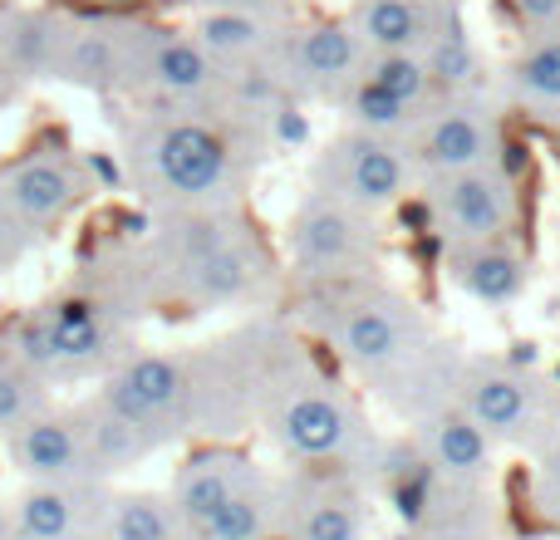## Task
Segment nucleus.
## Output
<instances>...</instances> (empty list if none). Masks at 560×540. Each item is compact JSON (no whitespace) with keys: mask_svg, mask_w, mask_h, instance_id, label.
<instances>
[{"mask_svg":"<svg viewBox=\"0 0 560 540\" xmlns=\"http://www.w3.org/2000/svg\"><path fill=\"white\" fill-rule=\"evenodd\" d=\"M359 45L369 55H423L443 30L457 25V5L433 0H354L349 10Z\"/></svg>","mask_w":560,"mask_h":540,"instance_id":"nucleus-18","label":"nucleus"},{"mask_svg":"<svg viewBox=\"0 0 560 540\" xmlns=\"http://www.w3.org/2000/svg\"><path fill=\"white\" fill-rule=\"evenodd\" d=\"M364 74L374 79L378 89H388L394 98H404L408 108H418V114H423V108L438 98L423 55H369L364 59Z\"/></svg>","mask_w":560,"mask_h":540,"instance_id":"nucleus-31","label":"nucleus"},{"mask_svg":"<svg viewBox=\"0 0 560 540\" xmlns=\"http://www.w3.org/2000/svg\"><path fill=\"white\" fill-rule=\"evenodd\" d=\"M39 408H49L45 374H39L35 364H25L15 349H5V354H0V437L25 423L30 413H39Z\"/></svg>","mask_w":560,"mask_h":540,"instance_id":"nucleus-29","label":"nucleus"},{"mask_svg":"<svg viewBox=\"0 0 560 540\" xmlns=\"http://www.w3.org/2000/svg\"><path fill=\"white\" fill-rule=\"evenodd\" d=\"M98 398L128 423L148 427L163 447L197 433V364L183 354H128L118 368H108Z\"/></svg>","mask_w":560,"mask_h":540,"instance_id":"nucleus-10","label":"nucleus"},{"mask_svg":"<svg viewBox=\"0 0 560 540\" xmlns=\"http://www.w3.org/2000/svg\"><path fill=\"white\" fill-rule=\"evenodd\" d=\"M59 69H65L69 79L98 84V79L114 74V39L108 35H74L69 45H59Z\"/></svg>","mask_w":560,"mask_h":540,"instance_id":"nucleus-32","label":"nucleus"},{"mask_svg":"<svg viewBox=\"0 0 560 540\" xmlns=\"http://www.w3.org/2000/svg\"><path fill=\"white\" fill-rule=\"evenodd\" d=\"M108 540H187L167 492H114L108 502Z\"/></svg>","mask_w":560,"mask_h":540,"instance_id":"nucleus-25","label":"nucleus"},{"mask_svg":"<svg viewBox=\"0 0 560 540\" xmlns=\"http://www.w3.org/2000/svg\"><path fill=\"white\" fill-rule=\"evenodd\" d=\"M433 5H457V0H433Z\"/></svg>","mask_w":560,"mask_h":540,"instance_id":"nucleus-35","label":"nucleus"},{"mask_svg":"<svg viewBox=\"0 0 560 540\" xmlns=\"http://www.w3.org/2000/svg\"><path fill=\"white\" fill-rule=\"evenodd\" d=\"M404 433L413 437V447L447 486H463V492H492L497 486V443L453 403V394L404 418Z\"/></svg>","mask_w":560,"mask_h":540,"instance_id":"nucleus-12","label":"nucleus"},{"mask_svg":"<svg viewBox=\"0 0 560 540\" xmlns=\"http://www.w3.org/2000/svg\"><path fill=\"white\" fill-rule=\"evenodd\" d=\"M280 521V472H266L256 462V472L226 496V506L197 531V540H276Z\"/></svg>","mask_w":560,"mask_h":540,"instance_id":"nucleus-22","label":"nucleus"},{"mask_svg":"<svg viewBox=\"0 0 560 540\" xmlns=\"http://www.w3.org/2000/svg\"><path fill=\"white\" fill-rule=\"evenodd\" d=\"M398 540H497V526L447 521V526H428V531H404Z\"/></svg>","mask_w":560,"mask_h":540,"instance_id":"nucleus-33","label":"nucleus"},{"mask_svg":"<svg viewBox=\"0 0 560 540\" xmlns=\"http://www.w3.org/2000/svg\"><path fill=\"white\" fill-rule=\"evenodd\" d=\"M0 443H5L10 467L20 477H30V482H98L89 472L74 408H55V403L39 408L20 427H10Z\"/></svg>","mask_w":560,"mask_h":540,"instance_id":"nucleus-15","label":"nucleus"},{"mask_svg":"<svg viewBox=\"0 0 560 540\" xmlns=\"http://www.w3.org/2000/svg\"><path fill=\"white\" fill-rule=\"evenodd\" d=\"M108 482H30L5 512L10 540H108Z\"/></svg>","mask_w":560,"mask_h":540,"instance_id":"nucleus-13","label":"nucleus"},{"mask_svg":"<svg viewBox=\"0 0 560 540\" xmlns=\"http://www.w3.org/2000/svg\"><path fill=\"white\" fill-rule=\"evenodd\" d=\"M423 64H428V79H433L438 98L477 94V89H482V59H477V45L463 30V20H457L453 30H443V35L423 49Z\"/></svg>","mask_w":560,"mask_h":540,"instance_id":"nucleus-26","label":"nucleus"},{"mask_svg":"<svg viewBox=\"0 0 560 540\" xmlns=\"http://www.w3.org/2000/svg\"><path fill=\"white\" fill-rule=\"evenodd\" d=\"M512 98L526 114L560 118V30H541V39L516 55L512 64Z\"/></svg>","mask_w":560,"mask_h":540,"instance_id":"nucleus-23","label":"nucleus"},{"mask_svg":"<svg viewBox=\"0 0 560 540\" xmlns=\"http://www.w3.org/2000/svg\"><path fill=\"white\" fill-rule=\"evenodd\" d=\"M74 418H79V437H84L89 472H94L98 482H114V477L133 472V467H143L148 457L163 447L153 433H148V427L128 423V418L114 413V408H108L98 394L89 398V403H79Z\"/></svg>","mask_w":560,"mask_h":540,"instance_id":"nucleus-20","label":"nucleus"},{"mask_svg":"<svg viewBox=\"0 0 560 540\" xmlns=\"http://www.w3.org/2000/svg\"><path fill=\"white\" fill-rule=\"evenodd\" d=\"M285 251L290 270L305 285H345V280L374 275L384 236H378V216L310 192L285 222Z\"/></svg>","mask_w":560,"mask_h":540,"instance_id":"nucleus-6","label":"nucleus"},{"mask_svg":"<svg viewBox=\"0 0 560 540\" xmlns=\"http://www.w3.org/2000/svg\"><path fill=\"white\" fill-rule=\"evenodd\" d=\"M0 197H5L10 216L25 226V236H39L49 226H59L84 197V183H79L74 163L55 153H25L20 163L5 167L0 177Z\"/></svg>","mask_w":560,"mask_h":540,"instance_id":"nucleus-16","label":"nucleus"},{"mask_svg":"<svg viewBox=\"0 0 560 540\" xmlns=\"http://www.w3.org/2000/svg\"><path fill=\"white\" fill-rule=\"evenodd\" d=\"M197 45L212 59H246L271 45V35H266V25L256 15H246V10H212V15L202 20V30H197Z\"/></svg>","mask_w":560,"mask_h":540,"instance_id":"nucleus-30","label":"nucleus"},{"mask_svg":"<svg viewBox=\"0 0 560 540\" xmlns=\"http://www.w3.org/2000/svg\"><path fill=\"white\" fill-rule=\"evenodd\" d=\"M252 472H256L252 457L236 453V447H226V443H212V447H202V453L187 457V462L177 467L173 486H167L173 512H177V521L187 526V536L202 531V526L226 506V496H232Z\"/></svg>","mask_w":560,"mask_h":540,"instance_id":"nucleus-19","label":"nucleus"},{"mask_svg":"<svg viewBox=\"0 0 560 540\" xmlns=\"http://www.w3.org/2000/svg\"><path fill=\"white\" fill-rule=\"evenodd\" d=\"M447 394L497 447L522 453L560 413V394L541 378V368H522L506 354H457Z\"/></svg>","mask_w":560,"mask_h":540,"instance_id":"nucleus-5","label":"nucleus"},{"mask_svg":"<svg viewBox=\"0 0 560 540\" xmlns=\"http://www.w3.org/2000/svg\"><path fill=\"white\" fill-rule=\"evenodd\" d=\"M158 261H163V275L173 280V295L192 309L246 305L271 280L266 246L236 222L232 207L173 212V222L158 236Z\"/></svg>","mask_w":560,"mask_h":540,"instance_id":"nucleus-3","label":"nucleus"},{"mask_svg":"<svg viewBox=\"0 0 560 540\" xmlns=\"http://www.w3.org/2000/svg\"><path fill=\"white\" fill-rule=\"evenodd\" d=\"M404 148L423 183L502 163V114L487 104L482 89H477V94L433 98V104L413 118V133H408Z\"/></svg>","mask_w":560,"mask_h":540,"instance_id":"nucleus-9","label":"nucleus"},{"mask_svg":"<svg viewBox=\"0 0 560 540\" xmlns=\"http://www.w3.org/2000/svg\"><path fill=\"white\" fill-rule=\"evenodd\" d=\"M556 163H560V133H556Z\"/></svg>","mask_w":560,"mask_h":540,"instance_id":"nucleus-36","label":"nucleus"},{"mask_svg":"<svg viewBox=\"0 0 560 540\" xmlns=\"http://www.w3.org/2000/svg\"><path fill=\"white\" fill-rule=\"evenodd\" d=\"M285 74L280 89H300V94H319V98H339L359 74H364L369 49L359 45L349 20H319L305 25L285 39Z\"/></svg>","mask_w":560,"mask_h":540,"instance_id":"nucleus-14","label":"nucleus"},{"mask_svg":"<svg viewBox=\"0 0 560 540\" xmlns=\"http://www.w3.org/2000/svg\"><path fill=\"white\" fill-rule=\"evenodd\" d=\"M148 192L173 212H222L242 197V157L217 133L212 124L197 118H173L148 133L138 153Z\"/></svg>","mask_w":560,"mask_h":540,"instance_id":"nucleus-4","label":"nucleus"},{"mask_svg":"<svg viewBox=\"0 0 560 540\" xmlns=\"http://www.w3.org/2000/svg\"><path fill=\"white\" fill-rule=\"evenodd\" d=\"M428 212H433V232L443 236V246L516 236V226H522V183L506 163L438 177V183H428Z\"/></svg>","mask_w":560,"mask_h":540,"instance_id":"nucleus-11","label":"nucleus"},{"mask_svg":"<svg viewBox=\"0 0 560 540\" xmlns=\"http://www.w3.org/2000/svg\"><path fill=\"white\" fill-rule=\"evenodd\" d=\"M246 354H252V423L266 427L280 457L290 467H349L369 482L378 433L369 427L364 403L290 334H246Z\"/></svg>","mask_w":560,"mask_h":540,"instance_id":"nucleus-2","label":"nucleus"},{"mask_svg":"<svg viewBox=\"0 0 560 540\" xmlns=\"http://www.w3.org/2000/svg\"><path fill=\"white\" fill-rule=\"evenodd\" d=\"M305 325L335 349V359L378 394L398 418L438 403L453 384V344H443L408 290L378 275H359L345 285H310Z\"/></svg>","mask_w":560,"mask_h":540,"instance_id":"nucleus-1","label":"nucleus"},{"mask_svg":"<svg viewBox=\"0 0 560 540\" xmlns=\"http://www.w3.org/2000/svg\"><path fill=\"white\" fill-rule=\"evenodd\" d=\"M339 104H345V114H349L354 128H364V133H384V138L408 133L413 118H418V108H408L404 98H394L388 89H378L369 74H359L354 84L339 94Z\"/></svg>","mask_w":560,"mask_h":540,"instance_id":"nucleus-28","label":"nucleus"},{"mask_svg":"<svg viewBox=\"0 0 560 540\" xmlns=\"http://www.w3.org/2000/svg\"><path fill=\"white\" fill-rule=\"evenodd\" d=\"M25 226L15 222V216H10V207H5V197H0V275H5L10 266L20 261V251H25Z\"/></svg>","mask_w":560,"mask_h":540,"instance_id":"nucleus-34","label":"nucleus"},{"mask_svg":"<svg viewBox=\"0 0 560 540\" xmlns=\"http://www.w3.org/2000/svg\"><path fill=\"white\" fill-rule=\"evenodd\" d=\"M148 79L173 98H197L217 84V59L197 39L163 35L153 45V55H148Z\"/></svg>","mask_w":560,"mask_h":540,"instance_id":"nucleus-24","label":"nucleus"},{"mask_svg":"<svg viewBox=\"0 0 560 540\" xmlns=\"http://www.w3.org/2000/svg\"><path fill=\"white\" fill-rule=\"evenodd\" d=\"M413 183L418 173L408 148L398 138L364 133V128H349L345 138H335L315 157V192L335 197V202L354 207L364 216H384L394 207H404Z\"/></svg>","mask_w":560,"mask_h":540,"instance_id":"nucleus-8","label":"nucleus"},{"mask_svg":"<svg viewBox=\"0 0 560 540\" xmlns=\"http://www.w3.org/2000/svg\"><path fill=\"white\" fill-rule=\"evenodd\" d=\"M532 472H526V516L541 531L560 536V413L551 418L541 437L532 447Z\"/></svg>","mask_w":560,"mask_h":540,"instance_id":"nucleus-27","label":"nucleus"},{"mask_svg":"<svg viewBox=\"0 0 560 540\" xmlns=\"http://www.w3.org/2000/svg\"><path fill=\"white\" fill-rule=\"evenodd\" d=\"M39 325L49 339V368H94L114 354V325L89 295H65Z\"/></svg>","mask_w":560,"mask_h":540,"instance_id":"nucleus-21","label":"nucleus"},{"mask_svg":"<svg viewBox=\"0 0 560 540\" xmlns=\"http://www.w3.org/2000/svg\"><path fill=\"white\" fill-rule=\"evenodd\" d=\"M443 266H447V280H453L467 300H477V305H487V309H512L516 300L532 290V256L522 251L516 236L447 246Z\"/></svg>","mask_w":560,"mask_h":540,"instance_id":"nucleus-17","label":"nucleus"},{"mask_svg":"<svg viewBox=\"0 0 560 540\" xmlns=\"http://www.w3.org/2000/svg\"><path fill=\"white\" fill-rule=\"evenodd\" d=\"M187 540H197V536H187Z\"/></svg>","mask_w":560,"mask_h":540,"instance_id":"nucleus-37","label":"nucleus"},{"mask_svg":"<svg viewBox=\"0 0 560 540\" xmlns=\"http://www.w3.org/2000/svg\"><path fill=\"white\" fill-rule=\"evenodd\" d=\"M276 540H374V492L349 467H290Z\"/></svg>","mask_w":560,"mask_h":540,"instance_id":"nucleus-7","label":"nucleus"}]
</instances>
